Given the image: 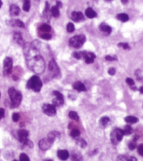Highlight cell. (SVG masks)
<instances>
[{"instance_id": "cell-26", "label": "cell", "mask_w": 143, "mask_h": 161, "mask_svg": "<svg viewBox=\"0 0 143 161\" xmlns=\"http://www.w3.org/2000/svg\"><path fill=\"white\" fill-rule=\"evenodd\" d=\"M110 118H108V117H106V116L103 117V118H100V124H101L103 127L108 126V124H110Z\"/></svg>"}, {"instance_id": "cell-53", "label": "cell", "mask_w": 143, "mask_h": 161, "mask_svg": "<svg viewBox=\"0 0 143 161\" xmlns=\"http://www.w3.org/2000/svg\"><path fill=\"white\" fill-rule=\"evenodd\" d=\"M13 161H18V160H13Z\"/></svg>"}, {"instance_id": "cell-9", "label": "cell", "mask_w": 143, "mask_h": 161, "mask_svg": "<svg viewBox=\"0 0 143 161\" xmlns=\"http://www.w3.org/2000/svg\"><path fill=\"white\" fill-rule=\"evenodd\" d=\"M53 94L55 96V98H54L52 100L53 105L55 106H60L63 105L64 103V96L62 95V94L58 91H54Z\"/></svg>"}, {"instance_id": "cell-33", "label": "cell", "mask_w": 143, "mask_h": 161, "mask_svg": "<svg viewBox=\"0 0 143 161\" xmlns=\"http://www.w3.org/2000/svg\"><path fill=\"white\" fill-rule=\"evenodd\" d=\"M40 37H41L42 39L45 40H49L52 38V35L51 34L46 33H42L40 35Z\"/></svg>"}, {"instance_id": "cell-1", "label": "cell", "mask_w": 143, "mask_h": 161, "mask_svg": "<svg viewBox=\"0 0 143 161\" xmlns=\"http://www.w3.org/2000/svg\"><path fill=\"white\" fill-rule=\"evenodd\" d=\"M23 51L28 68L34 72L41 75L45 70V64L39 50L31 43L25 44Z\"/></svg>"}, {"instance_id": "cell-19", "label": "cell", "mask_w": 143, "mask_h": 161, "mask_svg": "<svg viewBox=\"0 0 143 161\" xmlns=\"http://www.w3.org/2000/svg\"><path fill=\"white\" fill-rule=\"evenodd\" d=\"M116 161H138L137 158L133 156H125V155H120L117 157Z\"/></svg>"}, {"instance_id": "cell-6", "label": "cell", "mask_w": 143, "mask_h": 161, "mask_svg": "<svg viewBox=\"0 0 143 161\" xmlns=\"http://www.w3.org/2000/svg\"><path fill=\"white\" fill-rule=\"evenodd\" d=\"M48 71L52 78H57L60 74V69L57 63L54 59H52L48 64Z\"/></svg>"}, {"instance_id": "cell-37", "label": "cell", "mask_w": 143, "mask_h": 161, "mask_svg": "<svg viewBox=\"0 0 143 161\" xmlns=\"http://www.w3.org/2000/svg\"><path fill=\"white\" fill-rule=\"evenodd\" d=\"M12 119L14 122H18L20 119V115L18 113H14L12 116Z\"/></svg>"}, {"instance_id": "cell-5", "label": "cell", "mask_w": 143, "mask_h": 161, "mask_svg": "<svg viewBox=\"0 0 143 161\" xmlns=\"http://www.w3.org/2000/svg\"><path fill=\"white\" fill-rule=\"evenodd\" d=\"M124 136V134L123 130L116 128L112 130L111 134H110V140H111V142L114 145H117L122 140Z\"/></svg>"}, {"instance_id": "cell-3", "label": "cell", "mask_w": 143, "mask_h": 161, "mask_svg": "<svg viewBox=\"0 0 143 161\" xmlns=\"http://www.w3.org/2000/svg\"><path fill=\"white\" fill-rule=\"evenodd\" d=\"M43 83L41 79L37 75H34L28 80L27 83V87L28 89L33 90L36 92L41 91Z\"/></svg>"}, {"instance_id": "cell-28", "label": "cell", "mask_w": 143, "mask_h": 161, "mask_svg": "<svg viewBox=\"0 0 143 161\" xmlns=\"http://www.w3.org/2000/svg\"><path fill=\"white\" fill-rule=\"evenodd\" d=\"M23 9L25 11L28 12L30 9V7H31V3H30V0H23Z\"/></svg>"}, {"instance_id": "cell-27", "label": "cell", "mask_w": 143, "mask_h": 161, "mask_svg": "<svg viewBox=\"0 0 143 161\" xmlns=\"http://www.w3.org/2000/svg\"><path fill=\"white\" fill-rule=\"evenodd\" d=\"M76 144H77L78 146H80V147L82 148H84L87 146V142L85 140H84L83 139L80 138V139H77V140H76Z\"/></svg>"}, {"instance_id": "cell-16", "label": "cell", "mask_w": 143, "mask_h": 161, "mask_svg": "<svg viewBox=\"0 0 143 161\" xmlns=\"http://www.w3.org/2000/svg\"><path fill=\"white\" fill-rule=\"evenodd\" d=\"M13 40H15V42H17L19 45L23 46V47L25 45V41H24L23 37H22L21 34L20 33L16 32V33L13 34Z\"/></svg>"}, {"instance_id": "cell-32", "label": "cell", "mask_w": 143, "mask_h": 161, "mask_svg": "<svg viewBox=\"0 0 143 161\" xmlns=\"http://www.w3.org/2000/svg\"><path fill=\"white\" fill-rule=\"evenodd\" d=\"M80 131L77 130V129H74V130H73L71 132H70V135L73 138H77L80 136Z\"/></svg>"}, {"instance_id": "cell-30", "label": "cell", "mask_w": 143, "mask_h": 161, "mask_svg": "<svg viewBox=\"0 0 143 161\" xmlns=\"http://www.w3.org/2000/svg\"><path fill=\"white\" fill-rule=\"evenodd\" d=\"M68 116H69L70 119L76 120V121L79 120V116H78V114L76 111H70L69 113H68Z\"/></svg>"}, {"instance_id": "cell-21", "label": "cell", "mask_w": 143, "mask_h": 161, "mask_svg": "<svg viewBox=\"0 0 143 161\" xmlns=\"http://www.w3.org/2000/svg\"><path fill=\"white\" fill-rule=\"evenodd\" d=\"M71 160L72 161H82L83 158L82 155L78 151H73L71 154Z\"/></svg>"}, {"instance_id": "cell-4", "label": "cell", "mask_w": 143, "mask_h": 161, "mask_svg": "<svg viewBox=\"0 0 143 161\" xmlns=\"http://www.w3.org/2000/svg\"><path fill=\"white\" fill-rule=\"evenodd\" d=\"M85 40L86 37L84 35H76L70 38L69 40V44L70 45H71L72 47L76 48V49H79L83 45Z\"/></svg>"}, {"instance_id": "cell-52", "label": "cell", "mask_w": 143, "mask_h": 161, "mask_svg": "<svg viewBox=\"0 0 143 161\" xmlns=\"http://www.w3.org/2000/svg\"><path fill=\"white\" fill-rule=\"evenodd\" d=\"M0 97H1V93H0Z\"/></svg>"}, {"instance_id": "cell-14", "label": "cell", "mask_w": 143, "mask_h": 161, "mask_svg": "<svg viewBox=\"0 0 143 161\" xmlns=\"http://www.w3.org/2000/svg\"><path fill=\"white\" fill-rule=\"evenodd\" d=\"M7 23L12 27H18L21 28H25V24L23 23V21H20L18 19H13L11 21H7Z\"/></svg>"}, {"instance_id": "cell-38", "label": "cell", "mask_w": 143, "mask_h": 161, "mask_svg": "<svg viewBox=\"0 0 143 161\" xmlns=\"http://www.w3.org/2000/svg\"><path fill=\"white\" fill-rule=\"evenodd\" d=\"M126 83H127L128 85H129L130 86H134L135 85V82H134V80L131 79V78H126Z\"/></svg>"}, {"instance_id": "cell-8", "label": "cell", "mask_w": 143, "mask_h": 161, "mask_svg": "<svg viewBox=\"0 0 143 161\" xmlns=\"http://www.w3.org/2000/svg\"><path fill=\"white\" fill-rule=\"evenodd\" d=\"M42 109L44 113L48 116H54L56 114V108L53 104H44Z\"/></svg>"}, {"instance_id": "cell-17", "label": "cell", "mask_w": 143, "mask_h": 161, "mask_svg": "<svg viewBox=\"0 0 143 161\" xmlns=\"http://www.w3.org/2000/svg\"><path fill=\"white\" fill-rule=\"evenodd\" d=\"M73 89L78 92H85L87 91V88L84 84L81 82H76L73 84Z\"/></svg>"}, {"instance_id": "cell-18", "label": "cell", "mask_w": 143, "mask_h": 161, "mask_svg": "<svg viewBox=\"0 0 143 161\" xmlns=\"http://www.w3.org/2000/svg\"><path fill=\"white\" fill-rule=\"evenodd\" d=\"M69 153L67 150H59L57 151V156L62 160H66L69 157Z\"/></svg>"}, {"instance_id": "cell-46", "label": "cell", "mask_w": 143, "mask_h": 161, "mask_svg": "<svg viewBox=\"0 0 143 161\" xmlns=\"http://www.w3.org/2000/svg\"><path fill=\"white\" fill-rule=\"evenodd\" d=\"M56 6H57V7L59 9V8H61L62 7V3L61 2V1H57V4H56Z\"/></svg>"}, {"instance_id": "cell-23", "label": "cell", "mask_w": 143, "mask_h": 161, "mask_svg": "<svg viewBox=\"0 0 143 161\" xmlns=\"http://www.w3.org/2000/svg\"><path fill=\"white\" fill-rule=\"evenodd\" d=\"M124 120L126 122H128V123H130V124H134L138 122V118H136V117H135V116H131L126 117Z\"/></svg>"}, {"instance_id": "cell-22", "label": "cell", "mask_w": 143, "mask_h": 161, "mask_svg": "<svg viewBox=\"0 0 143 161\" xmlns=\"http://www.w3.org/2000/svg\"><path fill=\"white\" fill-rule=\"evenodd\" d=\"M85 14L87 17H88L89 19H94V18L96 17L97 13H96V11L92 9V8H87L85 11Z\"/></svg>"}, {"instance_id": "cell-20", "label": "cell", "mask_w": 143, "mask_h": 161, "mask_svg": "<svg viewBox=\"0 0 143 161\" xmlns=\"http://www.w3.org/2000/svg\"><path fill=\"white\" fill-rule=\"evenodd\" d=\"M100 30L102 32H103V33L108 34V35H109V34L111 33L112 32V28L111 27H110L109 25H107L106 23H102L100 24Z\"/></svg>"}, {"instance_id": "cell-42", "label": "cell", "mask_w": 143, "mask_h": 161, "mask_svg": "<svg viewBox=\"0 0 143 161\" xmlns=\"http://www.w3.org/2000/svg\"><path fill=\"white\" fill-rule=\"evenodd\" d=\"M73 57L77 59H81V52H74L73 54Z\"/></svg>"}, {"instance_id": "cell-35", "label": "cell", "mask_w": 143, "mask_h": 161, "mask_svg": "<svg viewBox=\"0 0 143 161\" xmlns=\"http://www.w3.org/2000/svg\"><path fill=\"white\" fill-rule=\"evenodd\" d=\"M20 161H30V160L27 154H21L20 156Z\"/></svg>"}, {"instance_id": "cell-39", "label": "cell", "mask_w": 143, "mask_h": 161, "mask_svg": "<svg viewBox=\"0 0 143 161\" xmlns=\"http://www.w3.org/2000/svg\"><path fill=\"white\" fill-rule=\"evenodd\" d=\"M118 47H122L124 49H131L129 45H128L127 43H120L118 45Z\"/></svg>"}, {"instance_id": "cell-12", "label": "cell", "mask_w": 143, "mask_h": 161, "mask_svg": "<svg viewBox=\"0 0 143 161\" xmlns=\"http://www.w3.org/2000/svg\"><path fill=\"white\" fill-rule=\"evenodd\" d=\"M28 135L29 132L25 130H21L18 131V139L19 141L23 144L27 145V143L29 139H28Z\"/></svg>"}, {"instance_id": "cell-47", "label": "cell", "mask_w": 143, "mask_h": 161, "mask_svg": "<svg viewBox=\"0 0 143 161\" xmlns=\"http://www.w3.org/2000/svg\"><path fill=\"white\" fill-rule=\"evenodd\" d=\"M121 1H122L123 4H126L128 3V0H121Z\"/></svg>"}, {"instance_id": "cell-13", "label": "cell", "mask_w": 143, "mask_h": 161, "mask_svg": "<svg viewBox=\"0 0 143 161\" xmlns=\"http://www.w3.org/2000/svg\"><path fill=\"white\" fill-rule=\"evenodd\" d=\"M71 19L75 22H80L84 20V16L82 12L73 11L71 13Z\"/></svg>"}, {"instance_id": "cell-36", "label": "cell", "mask_w": 143, "mask_h": 161, "mask_svg": "<svg viewBox=\"0 0 143 161\" xmlns=\"http://www.w3.org/2000/svg\"><path fill=\"white\" fill-rule=\"evenodd\" d=\"M50 10H49V4H48V2L45 3V10L43 11V13L45 16H50Z\"/></svg>"}, {"instance_id": "cell-31", "label": "cell", "mask_w": 143, "mask_h": 161, "mask_svg": "<svg viewBox=\"0 0 143 161\" xmlns=\"http://www.w3.org/2000/svg\"><path fill=\"white\" fill-rule=\"evenodd\" d=\"M123 132H124V135H130L133 132V129L130 125H126L123 130Z\"/></svg>"}, {"instance_id": "cell-11", "label": "cell", "mask_w": 143, "mask_h": 161, "mask_svg": "<svg viewBox=\"0 0 143 161\" xmlns=\"http://www.w3.org/2000/svg\"><path fill=\"white\" fill-rule=\"evenodd\" d=\"M52 144H53V142H51V141L47 137L42 139L40 140L39 143V148H41V150L46 151L49 149V148L51 147Z\"/></svg>"}, {"instance_id": "cell-10", "label": "cell", "mask_w": 143, "mask_h": 161, "mask_svg": "<svg viewBox=\"0 0 143 161\" xmlns=\"http://www.w3.org/2000/svg\"><path fill=\"white\" fill-rule=\"evenodd\" d=\"M81 58L84 59L85 63L87 64L92 63L96 58V55L92 52L81 51Z\"/></svg>"}, {"instance_id": "cell-34", "label": "cell", "mask_w": 143, "mask_h": 161, "mask_svg": "<svg viewBox=\"0 0 143 161\" xmlns=\"http://www.w3.org/2000/svg\"><path fill=\"white\" fill-rule=\"evenodd\" d=\"M66 29H67V31L68 33H73V32H74V31H75V26H74L73 23H68Z\"/></svg>"}, {"instance_id": "cell-51", "label": "cell", "mask_w": 143, "mask_h": 161, "mask_svg": "<svg viewBox=\"0 0 143 161\" xmlns=\"http://www.w3.org/2000/svg\"><path fill=\"white\" fill-rule=\"evenodd\" d=\"M104 1H108V2H109V1H112V0H104Z\"/></svg>"}, {"instance_id": "cell-45", "label": "cell", "mask_w": 143, "mask_h": 161, "mask_svg": "<svg viewBox=\"0 0 143 161\" xmlns=\"http://www.w3.org/2000/svg\"><path fill=\"white\" fill-rule=\"evenodd\" d=\"M4 108H0V119H1V118H4Z\"/></svg>"}, {"instance_id": "cell-50", "label": "cell", "mask_w": 143, "mask_h": 161, "mask_svg": "<svg viewBox=\"0 0 143 161\" xmlns=\"http://www.w3.org/2000/svg\"><path fill=\"white\" fill-rule=\"evenodd\" d=\"M44 161H52V160H51V159H46V160H45Z\"/></svg>"}, {"instance_id": "cell-25", "label": "cell", "mask_w": 143, "mask_h": 161, "mask_svg": "<svg viewBox=\"0 0 143 161\" xmlns=\"http://www.w3.org/2000/svg\"><path fill=\"white\" fill-rule=\"evenodd\" d=\"M117 19L122 22H126L128 21L129 17L126 13H120L117 16Z\"/></svg>"}, {"instance_id": "cell-43", "label": "cell", "mask_w": 143, "mask_h": 161, "mask_svg": "<svg viewBox=\"0 0 143 161\" xmlns=\"http://www.w3.org/2000/svg\"><path fill=\"white\" fill-rule=\"evenodd\" d=\"M106 60H107V61H113L117 60V57H114V56H106Z\"/></svg>"}, {"instance_id": "cell-41", "label": "cell", "mask_w": 143, "mask_h": 161, "mask_svg": "<svg viewBox=\"0 0 143 161\" xmlns=\"http://www.w3.org/2000/svg\"><path fill=\"white\" fill-rule=\"evenodd\" d=\"M128 148H129L130 150H134L135 148H136V144L134 142L129 143V144H128Z\"/></svg>"}, {"instance_id": "cell-49", "label": "cell", "mask_w": 143, "mask_h": 161, "mask_svg": "<svg viewBox=\"0 0 143 161\" xmlns=\"http://www.w3.org/2000/svg\"><path fill=\"white\" fill-rule=\"evenodd\" d=\"M1 6H2V1H1V0H0V9H1Z\"/></svg>"}, {"instance_id": "cell-24", "label": "cell", "mask_w": 143, "mask_h": 161, "mask_svg": "<svg viewBox=\"0 0 143 161\" xmlns=\"http://www.w3.org/2000/svg\"><path fill=\"white\" fill-rule=\"evenodd\" d=\"M39 31L43 32V33H48V32H50V31H51V27H50V25H48V24L44 23L42 25L40 26Z\"/></svg>"}, {"instance_id": "cell-29", "label": "cell", "mask_w": 143, "mask_h": 161, "mask_svg": "<svg viewBox=\"0 0 143 161\" xmlns=\"http://www.w3.org/2000/svg\"><path fill=\"white\" fill-rule=\"evenodd\" d=\"M51 13L54 17H59V9L57 6H55L51 9Z\"/></svg>"}, {"instance_id": "cell-48", "label": "cell", "mask_w": 143, "mask_h": 161, "mask_svg": "<svg viewBox=\"0 0 143 161\" xmlns=\"http://www.w3.org/2000/svg\"><path fill=\"white\" fill-rule=\"evenodd\" d=\"M140 92L141 94H143V86H141L140 88Z\"/></svg>"}, {"instance_id": "cell-7", "label": "cell", "mask_w": 143, "mask_h": 161, "mask_svg": "<svg viewBox=\"0 0 143 161\" xmlns=\"http://www.w3.org/2000/svg\"><path fill=\"white\" fill-rule=\"evenodd\" d=\"M13 69V60L11 58L7 57L4 61L3 73L4 75H8L11 73Z\"/></svg>"}, {"instance_id": "cell-40", "label": "cell", "mask_w": 143, "mask_h": 161, "mask_svg": "<svg viewBox=\"0 0 143 161\" xmlns=\"http://www.w3.org/2000/svg\"><path fill=\"white\" fill-rule=\"evenodd\" d=\"M138 152L141 156H143V144H140L138 147Z\"/></svg>"}, {"instance_id": "cell-44", "label": "cell", "mask_w": 143, "mask_h": 161, "mask_svg": "<svg viewBox=\"0 0 143 161\" xmlns=\"http://www.w3.org/2000/svg\"><path fill=\"white\" fill-rule=\"evenodd\" d=\"M116 70L114 69V68H110L109 70H108V73H109V75H114V74H115Z\"/></svg>"}, {"instance_id": "cell-2", "label": "cell", "mask_w": 143, "mask_h": 161, "mask_svg": "<svg viewBox=\"0 0 143 161\" xmlns=\"http://www.w3.org/2000/svg\"><path fill=\"white\" fill-rule=\"evenodd\" d=\"M8 93H9V97L11 98V108H15L18 107L22 101V98H23L21 92L17 91L13 87H11L9 88L8 90Z\"/></svg>"}, {"instance_id": "cell-15", "label": "cell", "mask_w": 143, "mask_h": 161, "mask_svg": "<svg viewBox=\"0 0 143 161\" xmlns=\"http://www.w3.org/2000/svg\"><path fill=\"white\" fill-rule=\"evenodd\" d=\"M20 11H21V9H20L18 6L15 4H12L10 6L9 13L11 16H18Z\"/></svg>"}]
</instances>
